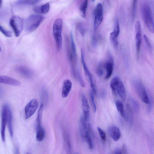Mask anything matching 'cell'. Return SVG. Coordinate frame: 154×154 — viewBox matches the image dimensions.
Here are the masks:
<instances>
[{"instance_id": "obj_12", "label": "cell", "mask_w": 154, "mask_h": 154, "mask_svg": "<svg viewBox=\"0 0 154 154\" xmlns=\"http://www.w3.org/2000/svg\"><path fill=\"white\" fill-rule=\"evenodd\" d=\"M7 104H5L3 106L2 112V125L1 136L2 141H5V131L7 123Z\"/></svg>"}, {"instance_id": "obj_25", "label": "cell", "mask_w": 154, "mask_h": 154, "mask_svg": "<svg viewBox=\"0 0 154 154\" xmlns=\"http://www.w3.org/2000/svg\"><path fill=\"white\" fill-rule=\"evenodd\" d=\"M84 140L86 142L89 148L92 149L93 147V144L89 131L85 135Z\"/></svg>"}, {"instance_id": "obj_35", "label": "cell", "mask_w": 154, "mask_h": 154, "mask_svg": "<svg viewBox=\"0 0 154 154\" xmlns=\"http://www.w3.org/2000/svg\"><path fill=\"white\" fill-rule=\"evenodd\" d=\"M78 27L80 33L83 35L84 33V30L82 25L80 24L78 25Z\"/></svg>"}, {"instance_id": "obj_16", "label": "cell", "mask_w": 154, "mask_h": 154, "mask_svg": "<svg viewBox=\"0 0 154 154\" xmlns=\"http://www.w3.org/2000/svg\"><path fill=\"white\" fill-rule=\"evenodd\" d=\"M36 138L39 142L42 141L45 137V131L41 125V120H36Z\"/></svg>"}, {"instance_id": "obj_21", "label": "cell", "mask_w": 154, "mask_h": 154, "mask_svg": "<svg viewBox=\"0 0 154 154\" xmlns=\"http://www.w3.org/2000/svg\"><path fill=\"white\" fill-rule=\"evenodd\" d=\"M16 71L22 76L29 78L32 75V71L28 68L23 66H19L16 69Z\"/></svg>"}, {"instance_id": "obj_39", "label": "cell", "mask_w": 154, "mask_h": 154, "mask_svg": "<svg viewBox=\"0 0 154 154\" xmlns=\"http://www.w3.org/2000/svg\"><path fill=\"white\" fill-rule=\"evenodd\" d=\"M26 154H31L29 152H28Z\"/></svg>"}, {"instance_id": "obj_15", "label": "cell", "mask_w": 154, "mask_h": 154, "mask_svg": "<svg viewBox=\"0 0 154 154\" xmlns=\"http://www.w3.org/2000/svg\"><path fill=\"white\" fill-rule=\"evenodd\" d=\"M109 134L111 138L115 141H117L120 137L121 131L119 129L115 126L109 127L108 129Z\"/></svg>"}, {"instance_id": "obj_11", "label": "cell", "mask_w": 154, "mask_h": 154, "mask_svg": "<svg viewBox=\"0 0 154 154\" xmlns=\"http://www.w3.org/2000/svg\"><path fill=\"white\" fill-rule=\"evenodd\" d=\"M120 32L119 21L116 20L115 22L113 30L110 34V40L113 46H117L118 44V38Z\"/></svg>"}, {"instance_id": "obj_31", "label": "cell", "mask_w": 154, "mask_h": 154, "mask_svg": "<svg viewBox=\"0 0 154 154\" xmlns=\"http://www.w3.org/2000/svg\"><path fill=\"white\" fill-rule=\"evenodd\" d=\"M97 129L99 135L101 139L103 141H106V137L105 132L99 127H97Z\"/></svg>"}, {"instance_id": "obj_38", "label": "cell", "mask_w": 154, "mask_h": 154, "mask_svg": "<svg viewBox=\"0 0 154 154\" xmlns=\"http://www.w3.org/2000/svg\"><path fill=\"white\" fill-rule=\"evenodd\" d=\"M74 154H79L78 153V152H75Z\"/></svg>"}, {"instance_id": "obj_4", "label": "cell", "mask_w": 154, "mask_h": 154, "mask_svg": "<svg viewBox=\"0 0 154 154\" xmlns=\"http://www.w3.org/2000/svg\"><path fill=\"white\" fill-rule=\"evenodd\" d=\"M44 16L38 14H32L26 19L25 24L26 31L31 32L35 30L44 20Z\"/></svg>"}, {"instance_id": "obj_36", "label": "cell", "mask_w": 154, "mask_h": 154, "mask_svg": "<svg viewBox=\"0 0 154 154\" xmlns=\"http://www.w3.org/2000/svg\"><path fill=\"white\" fill-rule=\"evenodd\" d=\"M114 154H122L121 149H116Z\"/></svg>"}, {"instance_id": "obj_10", "label": "cell", "mask_w": 154, "mask_h": 154, "mask_svg": "<svg viewBox=\"0 0 154 154\" xmlns=\"http://www.w3.org/2000/svg\"><path fill=\"white\" fill-rule=\"evenodd\" d=\"M135 89L141 100L145 103H149V99L146 90L142 84L137 82L135 83Z\"/></svg>"}, {"instance_id": "obj_8", "label": "cell", "mask_w": 154, "mask_h": 154, "mask_svg": "<svg viewBox=\"0 0 154 154\" xmlns=\"http://www.w3.org/2000/svg\"><path fill=\"white\" fill-rule=\"evenodd\" d=\"M38 106V102L35 99H32L28 102L24 109L26 119H28L32 116L37 109Z\"/></svg>"}, {"instance_id": "obj_33", "label": "cell", "mask_w": 154, "mask_h": 154, "mask_svg": "<svg viewBox=\"0 0 154 154\" xmlns=\"http://www.w3.org/2000/svg\"><path fill=\"white\" fill-rule=\"evenodd\" d=\"M94 94L92 91H91L90 93V98L93 105L94 111L95 112L97 110V107L94 101Z\"/></svg>"}, {"instance_id": "obj_7", "label": "cell", "mask_w": 154, "mask_h": 154, "mask_svg": "<svg viewBox=\"0 0 154 154\" xmlns=\"http://www.w3.org/2000/svg\"><path fill=\"white\" fill-rule=\"evenodd\" d=\"M81 61L85 75L88 77L92 91L94 94L96 93V89L92 74L89 71L85 63L83 51L81 50Z\"/></svg>"}, {"instance_id": "obj_1", "label": "cell", "mask_w": 154, "mask_h": 154, "mask_svg": "<svg viewBox=\"0 0 154 154\" xmlns=\"http://www.w3.org/2000/svg\"><path fill=\"white\" fill-rule=\"evenodd\" d=\"M63 22L61 18L56 19L54 22L53 26V34L55 41L56 48L58 51L62 47L63 39L62 32Z\"/></svg>"}, {"instance_id": "obj_3", "label": "cell", "mask_w": 154, "mask_h": 154, "mask_svg": "<svg viewBox=\"0 0 154 154\" xmlns=\"http://www.w3.org/2000/svg\"><path fill=\"white\" fill-rule=\"evenodd\" d=\"M141 8L142 17L145 24L149 31L154 33V23L149 6L148 4L144 3Z\"/></svg>"}, {"instance_id": "obj_23", "label": "cell", "mask_w": 154, "mask_h": 154, "mask_svg": "<svg viewBox=\"0 0 154 154\" xmlns=\"http://www.w3.org/2000/svg\"><path fill=\"white\" fill-rule=\"evenodd\" d=\"M116 105L117 110L120 115L122 117L125 118V113L123 103L120 100H118L116 102Z\"/></svg>"}, {"instance_id": "obj_24", "label": "cell", "mask_w": 154, "mask_h": 154, "mask_svg": "<svg viewBox=\"0 0 154 154\" xmlns=\"http://www.w3.org/2000/svg\"><path fill=\"white\" fill-rule=\"evenodd\" d=\"M88 4V1L87 0H85L82 3L80 8L81 16L83 18H85L86 17Z\"/></svg>"}, {"instance_id": "obj_37", "label": "cell", "mask_w": 154, "mask_h": 154, "mask_svg": "<svg viewBox=\"0 0 154 154\" xmlns=\"http://www.w3.org/2000/svg\"><path fill=\"white\" fill-rule=\"evenodd\" d=\"M15 154H19V150L17 148L16 149Z\"/></svg>"}, {"instance_id": "obj_26", "label": "cell", "mask_w": 154, "mask_h": 154, "mask_svg": "<svg viewBox=\"0 0 154 154\" xmlns=\"http://www.w3.org/2000/svg\"><path fill=\"white\" fill-rule=\"evenodd\" d=\"M64 138L65 144L67 153L70 154L71 150V145L68 136L66 134H65Z\"/></svg>"}, {"instance_id": "obj_18", "label": "cell", "mask_w": 154, "mask_h": 154, "mask_svg": "<svg viewBox=\"0 0 154 154\" xmlns=\"http://www.w3.org/2000/svg\"><path fill=\"white\" fill-rule=\"evenodd\" d=\"M70 51L69 54V59L70 62H75L76 57V48L74 41L73 33L70 34Z\"/></svg>"}, {"instance_id": "obj_2", "label": "cell", "mask_w": 154, "mask_h": 154, "mask_svg": "<svg viewBox=\"0 0 154 154\" xmlns=\"http://www.w3.org/2000/svg\"><path fill=\"white\" fill-rule=\"evenodd\" d=\"M110 87L112 94L116 95L118 94L123 101L126 98V92L124 85L121 79L117 77H115L112 79Z\"/></svg>"}, {"instance_id": "obj_20", "label": "cell", "mask_w": 154, "mask_h": 154, "mask_svg": "<svg viewBox=\"0 0 154 154\" xmlns=\"http://www.w3.org/2000/svg\"><path fill=\"white\" fill-rule=\"evenodd\" d=\"M7 124L10 136L12 137L13 130L12 125V114L11 109L9 106L7 104Z\"/></svg>"}, {"instance_id": "obj_14", "label": "cell", "mask_w": 154, "mask_h": 154, "mask_svg": "<svg viewBox=\"0 0 154 154\" xmlns=\"http://www.w3.org/2000/svg\"><path fill=\"white\" fill-rule=\"evenodd\" d=\"M104 67L106 72L105 78L108 79L111 76L113 70L114 62L111 56H109L107 61L104 63Z\"/></svg>"}, {"instance_id": "obj_5", "label": "cell", "mask_w": 154, "mask_h": 154, "mask_svg": "<svg viewBox=\"0 0 154 154\" xmlns=\"http://www.w3.org/2000/svg\"><path fill=\"white\" fill-rule=\"evenodd\" d=\"M9 24L13 29L15 36H18L23 28V21L17 15L11 17L9 20Z\"/></svg>"}, {"instance_id": "obj_22", "label": "cell", "mask_w": 154, "mask_h": 154, "mask_svg": "<svg viewBox=\"0 0 154 154\" xmlns=\"http://www.w3.org/2000/svg\"><path fill=\"white\" fill-rule=\"evenodd\" d=\"M87 122L83 116H82L80 119L79 127L80 134L82 139L84 140L86 133L88 131Z\"/></svg>"}, {"instance_id": "obj_34", "label": "cell", "mask_w": 154, "mask_h": 154, "mask_svg": "<svg viewBox=\"0 0 154 154\" xmlns=\"http://www.w3.org/2000/svg\"><path fill=\"white\" fill-rule=\"evenodd\" d=\"M143 38L147 46L149 48H151V44L147 36L146 35H144Z\"/></svg>"}, {"instance_id": "obj_28", "label": "cell", "mask_w": 154, "mask_h": 154, "mask_svg": "<svg viewBox=\"0 0 154 154\" xmlns=\"http://www.w3.org/2000/svg\"><path fill=\"white\" fill-rule=\"evenodd\" d=\"M137 3V0L133 1L131 8V15L132 19L134 20L135 18L136 13Z\"/></svg>"}, {"instance_id": "obj_32", "label": "cell", "mask_w": 154, "mask_h": 154, "mask_svg": "<svg viewBox=\"0 0 154 154\" xmlns=\"http://www.w3.org/2000/svg\"><path fill=\"white\" fill-rule=\"evenodd\" d=\"M0 30L1 32L7 37H11L12 36L11 32L8 30L5 29L3 26L0 25Z\"/></svg>"}, {"instance_id": "obj_29", "label": "cell", "mask_w": 154, "mask_h": 154, "mask_svg": "<svg viewBox=\"0 0 154 154\" xmlns=\"http://www.w3.org/2000/svg\"><path fill=\"white\" fill-rule=\"evenodd\" d=\"M104 68V63L101 62L97 66L96 72L99 76H101L103 73V69Z\"/></svg>"}, {"instance_id": "obj_30", "label": "cell", "mask_w": 154, "mask_h": 154, "mask_svg": "<svg viewBox=\"0 0 154 154\" xmlns=\"http://www.w3.org/2000/svg\"><path fill=\"white\" fill-rule=\"evenodd\" d=\"M50 4L47 3L40 6V13L46 14L48 12L50 9Z\"/></svg>"}, {"instance_id": "obj_19", "label": "cell", "mask_w": 154, "mask_h": 154, "mask_svg": "<svg viewBox=\"0 0 154 154\" xmlns=\"http://www.w3.org/2000/svg\"><path fill=\"white\" fill-rule=\"evenodd\" d=\"M72 86V82L70 80L66 79L64 81L62 90V97L66 98L68 96L71 90Z\"/></svg>"}, {"instance_id": "obj_6", "label": "cell", "mask_w": 154, "mask_h": 154, "mask_svg": "<svg viewBox=\"0 0 154 154\" xmlns=\"http://www.w3.org/2000/svg\"><path fill=\"white\" fill-rule=\"evenodd\" d=\"M94 28L97 29L101 23L103 19V9L102 5L98 3L96 6L94 11Z\"/></svg>"}, {"instance_id": "obj_27", "label": "cell", "mask_w": 154, "mask_h": 154, "mask_svg": "<svg viewBox=\"0 0 154 154\" xmlns=\"http://www.w3.org/2000/svg\"><path fill=\"white\" fill-rule=\"evenodd\" d=\"M39 1L38 0H19L16 2V4L20 5H32L36 3Z\"/></svg>"}, {"instance_id": "obj_17", "label": "cell", "mask_w": 154, "mask_h": 154, "mask_svg": "<svg viewBox=\"0 0 154 154\" xmlns=\"http://www.w3.org/2000/svg\"><path fill=\"white\" fill-rule=\"evenodd\" d=\"M0 83L14 86H19L20 85V82L18 80L6 75L0 76Z\"/></svg>"}, {"instance_id": "obj_13", "label": "cell", "mask_w": 154, "mask_h": 154, "mask_svg": "<svg viewBox=\"0 0 154 154\" xmlns=\"http://www.w3.org/2000/svg\"><path fill=\"white\" fill-rule=\"evenodd\" d=\"M82 101L83 112V116L87 122L90 117V108L87 99L84 94L82 95Z\"/></svg>"}, {"instance_id": "obj_9", "label": "cell", "mask_w": 154, "mask_h": 154, "mask_svg": "<svg viewBox=\"0 0 154 154\" xmlns=\"http://www.w3.org/2000/svg\"><path fill=\"white\" fill-rule=\"evenodd\" d=\"M135 42L137 55L138 57L142 42L141 29L140 23L139 20L137 21L135 25Z\"/></svg>"}]
</instances>
